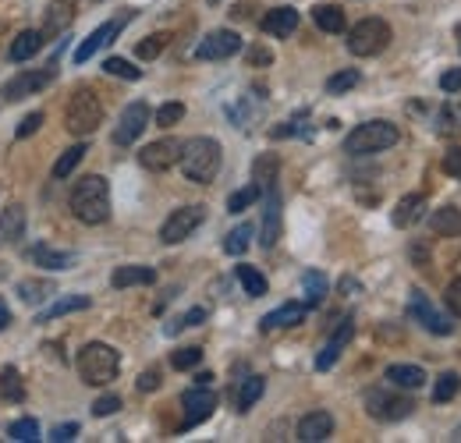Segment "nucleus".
<instances>
[{"label": "nucleus", "mask_w": 461, "mask_h": 443, "mask_svg": "<svg viewBox=\"0 0 461 443\" xmlns=\"http://www.w3.org/2000/svg\"><path fill=\"white\" fill-rule=\"evenodd\" d=\"M167 40H171L167 32H157V36H146V40L139 43V50H135V54L142 57V60H153V57H160V54H164V47H167Z\"/></svg>", "instance_id": "37998d69"}, {"label": "nucleus", "mask_w": 461, "mask_h": 443, "mask_svg": "<svg viewBox=\"0 0 461 443\" xmlns=\"http://www.w3.org/2000/svg\"><path fill=\"white\" fill-rule=\"evenodd\" d=\"M391 43V25L384 18H362L351 32H348V50L355 57H376L387 50Z\"/></svg>", "instance_id": "423d86ee"}, {"label": "nucleus", "mask_w": 461, "mask_h": 443, "mask_svg": "<svg viewBox=\"0 0 461 443\" xmlns=\"http://www.w3.org/2000/svg\"><path fill=\"white\" fill-rule=\"evenodd\" d=\"M181 117H185V104H164V107L157 111V124H160V128H171Z\"/></svg>", "instance_id": "49530a36"}, {"label": "nucleus", "mask_w": 461, "mask_h": 443, "mask_svg": "<svg viewBox=\"0 0 461 443\" xmlns=\"http://www.w3.org/2000/svg\"><path fill=\"white\" fill-rule=\"evenodd\" d=\"M302 291H305V309H316V305L327 298L330 284H327V277H323L320 270H309V274L302 277Z\"/></svg>", "instance_id": "7c9ffc66"}, {"label": "nucleus", "mask_w": 461, "mask_h": 443, "mask_svg": "<svg viewBox=\"0 0 461 443\" xmlns=\"http://www.w3.org/2000/svg\"><path fill=\"white\" fill-rule=\"evenodd\" d=\"M351 337H355V323H351V316H348V320H341V323H338V330L330 333V340L323 344V351L316 355V369H320V373H327V369H330V366L341 358V351L351 344Z\"/></svg>", "instance_id": "dca6fc26"}, {"label": "nucleus", "mask_w": 461, "mask_h": 443, "mask_svg": "<svg viewBox=\"0 0 461 443\" xmlns=\"http://www.w3.org/2000/svg\"><path fill=\"white\" fill-rule=\"evenodd\" d=\"M0 380H4V384H0V387H4V397H14V401H22V387L14 384V380H18L14 373H4Z\"/></svg>", "instance_id": "6e6d98bb"}, {"label": "nucleus", "mask_w": 461, "mask_h": 443, "mask_svg": "<svg viewBox=\"0 0 461 443\" xmlns=\"http://www.w3.org/2000/svg\"><path fill=\"white\" fill-rule=\"evenodd\" d=\"M7 323H11V309L0 302V330H7Z\"/></svg>", "instance_id": "bf43d9fd"}, {"label": "nucleus", "mask_w": 461, "mask_h": 443, "mask_svg": "<svg viewBox=\"0 0 461 443\" xmlns=\"http://www.w3.org/2000/svg\"><path fill=\"white\" fill-rule=\"evenodd\" d=\"M181 146L185 142H177V139H157V142H149L142 153H139V164L146 167V170H171L177 160H181Z\"/></svg>", "instance_id": "ddd939ff"}, {"label": "nucleus", "mask_w": 461, "mask_h": 443, "mask_svg": "<svg viewBox=\"0 0 461 443\" xmlns=\"http://www.w3.org/2000/svg\"><path fill=\"white\" fill-rule=\"evenodd\" d=\"M334 433V415L330 411H309L298 422V440L302 443H320Z\"/></svg>", "instance_id": "f3484780"}, {"label": "nucleus", "mask_w": 461, "mask_h": 443, "mask_svg": "<svg viewBox=\"0 0 461 443\" xmlns=\"http://www.w3.org/2000/svg\"><path fill=\"white\" fill-rule=\"evenodd\" d=\"M249 60H252V64H270L274 57H270V50H263V47H256V50H249Z\"/></svg>", "instance_id": "13d9d810"}, {"label": "nucleus", "mask_w": 461, "mask_h": 443, "mask_svg": "<svg viewBox=\"0 0 461 443\" xmlns=\"http://www.w3.org/2000/svg\"><path fill=\"white\" fill-rule=\"evenodd\" d=\"M312 18H316V25H320L323 32H330V36H338V32H345L348 29L345 11L334 7V4H320V7H312Z\"/></svg>", "instance_id": "c85d7f7f"}, {"label": "nucleus", "mask_w": 461, "mask_h": 443, "mask_svg": "<svg viewBox=\"0 0 461 443\" xmlns=\"http://www.w3.org/2000/svg\"><path fill=\"white\" fill-rule=\"evenodd\" d=\"M128 18H131V14L124 11V14H117V18H111V22H104V25L96 29V32H89V36L82 40V47L75 50V64H86V60H89V57L96 54V50H104L107 43H114V36L121 32V29H124V22H128Z\"/></svg>", "instance_id": "4468645a"}, {"label": "nucleus", "mask_w": 461, "mask_h": 443, "mask_svg": "<svg viewBox=\"0 0 461 443\" xmlns=\"http://www.w3.org/2000/svg\"><path fill=\"white\" fill-rule=\"evenodd\" d=\"M440 89H444L447 96L461 93V68H451V71H444V75H440Z\"/></svg>", "instance_id": "3c124183"}, {"label": "nucleus", "mask_w": 461, "mask_h": 443, "mask_svg": "<svg viewBox=\"0 0 461 443\" xmlns=\"http://www.w3.org/2000/svg\"><path fill=\"white\" fill-rule=\"evenodd\" d=\"M82 157H86V146H82V142H78V146H71V149H64V157L54 164V177H58V181H64V177H68L75 167L82 164Z\"/></svg>", "instance_id": "e433bc0d"}, {"label": "nucleus", "mask_w": 461, "mask_h": 443, "mask_svg": "<svg viewBox=\"0 0 461 443\" xmlns=\"http://www.w3.org/2000/svg\"><path fill=\"white\" fill-rule=\"evenodd\" d=\"M458 36H461V29H458Z\"/></svg>", "instance_id": "680f3d73"}, {"label": "nucleus", "mask_w": 461, "mask_h": 443, "mask_svg": "<svg viewBox=\"0 0 461 443\" xmlns=\"http://www.w3.org/2000/svg\"><path fill=\"white\" fill-rule=\"evenodd\" d=\"M18 291H22V298H25V302H43L50 287H47V284H22Z\"/></svg>", "instance_id": "864d4df0"}, {"label": "nucleus", "mask_w": 461, "mask_h": 443, "mask_svg": "<svg viewBox=\"0 0 461 443\" xmlns=\"http://www.w3.org/2000/svg\"><path fill=\"white\" fill-rule=\"evenodd\" d=\"M458 390H461L458 373H440V376H437V384H433V401H437V404H447Z\"/></svg>", "instance_id": "72a5a7b5"}, {"label": "nucleus", "mask_w": 461, "mask_h": 443, "mask_svg": "<svg viewBox=\"0 0 461 443\" xmlns=\"http://www.w3.org/2000/svg\"><path fill=\"white\" fill-rule=\"evenodd\" d=\"M75 437H78V422H64V426H54V429H50V440H58V443L75 440Z\"/></svg>", "instance_id": "5fc2aeb1"}, {"label": "nucleus", "mask_w": 461, "mask_h": 443, "mask_svg": "<svg viewBox=\"0 0 461 443\" xmlns=\"http://www.w3.org/2000/svg\"><path fill=\"white\" fill-rule=\"evenodd\" d=\"M234 274H238V284L245 287L249 298H263V294H267V277H263L256 267H245V263H241V267H234Z\"/></svg>", "instance_id": "2f4dec72"}, {"label": "nucleus", "mask_w": 461, "mask_h": 443, "mask_svg": "<svg viewBox=\"0 0 461 443\" xmlns=\"http://www.w3.org/2000/svg\"><path fill=\"white\" fill-rule=\"evenodd\" d=\"M7 437H11V440H18V443L40 440V422H36V419H18V422H11Z\"/></svg>", "instance_id": "ea45409f"}, {"label": "nucleus", "mask_w": 461, "mask_h": 443, "mask_svg": "<svg viewBox=\"0 0 461 443\" xmlns=\"http://www.w3.org/2000/svg\"><path fill=\"white\" fill-rule=\"evenodd\" d=\"M358 78H362V75H358L355 68H345V71H338V75L327 78V93H330V96H341V93L358 86Z\"/></svg>", "instance_id": "c9c22d12"}, {"label": "nucleus", "mask_w": 461, "mask_h": 443, "mask_svg": "<svg viewBox=\"0 0 461 443\" xmlns=\"http://www.w3.org/2000/svg\"><path fill=\"white\" fill-rule=\"evenodd\" d=\"M89 305H93V302H89L86 294H68V298H60V302H54L50 309L40 312V323H50V320L68 316V312H82V309H89Z\"/></svg>", "instance_id": "c756f323"}, {"label": "nucleus", "mask_w": 461, "mask_h": 443, "mask_svg": "<svg viewBox=\"0 0 461 443\" xmlns=\"http://www.w3.org/2000/svg\"><path fill=\"white\" fill-rule=\"evenodd\" d=\"M146 124H149V107H146L142 100L128 104L124 113H121V121H117V128H114V142L117 146H131V142L146 131Z\"/></svg>", "instance_id": "f8f14e48"}, {"label": "nucleus", "mask_w": 461, "mask_h": 443, "mask_svg": "<svg viewBox=\"0 0 461 443\" xmlns=\"http://www.w3.org/2000/svg\"><path fill=\"white\" fill-rule=\"evenodd\" d=\"M206 221V206H181L160 227V241L164 245H181L185 238H192V231Z\"/></svg>", "instance_id": "9d476101"}, {"label": "nucleus", "mask_w": 461, "mask_h": 443, "mask_svg": "<svg viewBox=\"0 0 461 443\" xmlns=\"http://www.w3.org/2000/svg\"><path fill=\"white\" fill-rule=\"evenodd\" d=\"M71 213L86 227H96L111 217V185L100 174H86L71 188Z\"/></svg>", "instance_id": "f257e3e1"}, {"label": "nucleus", "mask_w": 461, "mask_h": 443, "mask_svg": "<svg viewBox=\"0 0 461 443\" xmlns=\"http://www.w3.org/2000/svg\"><path fill=\"white\" fill-rule=\"evenodd\" d=\"M117 408H121V397L107 393V397H96V404H93V415H96V419H104V415H114Z\"/></svg>", "instance_id": "8fccbe9b"}, {"label": "nucleus", "mask_w": 461, "mask_h": 443, "mask_svg": "<svg viewBox=\"0 0 461 443\" xmlns=\"http://www.w3.org/2000/svg\"><path fill=\"white\" fill-rule=\"evenodd\" d=\"M117 369H121V358H117L114 348L104 344V340H93V344H86L78 351V376L89 387H107L117 376Z\"/></svg>", "instance_id": "7ed1b4c3"}, {"label": "nucleus", "mask_w": 461, "mask_h": 443, "mask_svg": "<svg viewBox=\"0 0 461 443\" xmlns=\"http://www.w3.org/2000/svg\"><path fill=\"white\" fill-rule=\"evenodd\" d=\"M263 195H267V210H263V238H259V245L274 249L277 234H281V199H277V188H267Z\"/></svg>", "instance_id": "a211bd4d"}, {"label": "nucleus", "mask_w": 461, "mask_h": 443, "mask_svg": "<svg viewBox=\"0 0 461 443\" xmlns=\"http://www.w3.org/2000/svg\"><path fill=\"white\" fill-rule=\"evenodd\" d=\"M302 320H305V305H302V302H288V305L267 312V316L259 320V327H263V333H270V330H285V327H298Z\"/></svg>", "instance_id": "6ab92c4d"}, {"label": "nucleus", "mask_w": 461, "mask_h": 443, "mask_svg": "<svg viewBox=\"0 0 461 443\" xmlns=\"http://www.w3.org/2000/svg\"><path fill=\"white\" fill-rule=\"evenodd\" d=\"M157 387H160V373H157V369H146V373L139 376V390L149 393V390H157Z\"/></svg>", "instance_id": "4d7b16f0"}, {"label": "nucleus", "mask_w": 461, "mask_h": 443, "mask_svg": "<svg viewBox=\"0 0 461 443\" xmlns=\"http://www.w3.org/2000/svg\"><path fill=\"white\" fill-rule=\"evenodd\" d=\"M40 128H43V113H40V111L25 113V117H22V124L14 128V139H29V135H36Z\"/></svg>", "instance_id": "a18cd8bd"}, {"label": "nucleus", "mask_w": 461, "mask_h": 443, "mask_svg": "<svg viewBox=\"0 0 461 443\" xmlns=\"http://www.w3.org/2000/svg\"><path fill=\"white\" fill-rule=\"evenodd\" d=\"M415 401L408 393H394L391 387H369L366 390V411L376 422H402L411 415Z\"/></svg>", "instance_id": "0eeeda50"}, {"label": "nucleus", "mask_w": 461, "mask_h": 443, "mask_svg": "<svg viewBox=\"0 0 461 443\" xmlns=\"http://www.w3.org/2000/svg\"><path fill=\"white\" fill-rule=\"evenodd\" d=\"M241 50V36L238 32H230V29H217V32H210L199 47H195V57L199 60H228Z\"/></svg>", "instance_id": "2eb2a0df"}, {"label": "nucleus", "mask_w": 461, "mask_h": 443, "mask_svg": "<svg viewBox=\"0 0 461 443\" xmlns=\"http://www.w3.org/2000/svg\"><path fill=\"white\" fill-rule=\"evenodd\" d=\"M387 384L402 390H419L426 384V369L422 366H387Z\"/></svg>", "instance_id": "393cba45"}, {"label": "nucleus", "mask_w": 461, "mask_h": 443, "mask_svg": "<svg viewBox=\"0 0 461 443\" xmlns=\"http://www.w3.org/2000/svg\"><path fill=\"white\" fill-rule=\"evenodd\" d=\"M263 199V192H259V185L252 181V185H245V188H238L234 195L228 199V213H245L252 203H259Z\"/></svg>", "instance_id": "473e14b6"}, {"label": "nucleus", "mask_w": 461, "mask_h": 443, "mask_svg": "<svg viewBox=\"0 0 461 443\" xmlns=\"http://www.w3.org/2000/svg\"><path fill=\"white\" fill-rule=\"evenodd\" d=\"M111 284L117 291L121 287H146V284H157V270L153 267H117Z\"/></svg>", "instance_id": "5701e85b"}, {"label": "nucleus", "mask_w": 461, "mask_h": 443, "mask_svg": "<svg viewBox=\"0 0 461 443\" xmlns=\"http://www.w3.org/2000/svg\"><path fill=\"white\" fill-rule=\"evenodd\" d=\"M22 234H25V210H22V206H7V210L0 213V245L18 241Z\"/></svg>", "instance_id": "bb28decb"}, {"label": "nucleus", "mask_w": 461, "mask_h": 443, "mask_svg": "<svg viewBox=\"0 0 461 443\" xmlns=\"http://www.w3.org/2000/svg\"><path fill=\"white\" fill-rule=\"evenodd\" d=\"M263 390H267V380H263V376H249V380H241V384L234 387V408H238V411H249V408L263 397Z\"/></svg>", "instance_id": "cd10ccee"}, {"label": "nucleus", "mask_w": 461, "mask_h": 443, "mask_svg": "<svg viewBox=\"0 0 461 443\" xmlns=\"http://www.w3.org/2000/svg\"><path fill=\"white\" fill-rule=\"evenodd\" d=\"M54 78H58V68H43V71H18L11 82H4L0 96H4L7 104H18V100H25V96H36L40 89L54 86Z\"/></svg>", "instance_id": "6e6552de"}, {"label": "nucleus", "mask_w": 461, "mask_h": 443, "mask_svg": "<svg viewBox=\"0 0 461 443\" xmlns=\"http://www.w3.org/2000/svg\"><path fill=\"white\" fill-rule=\"evenodd\" d=\"M451 440H458V443H461V426L455 429V437H451Z\"/></svg>", "instance_id": "052dcab7"}, {"label": "nucleus", "mask_w": 461, "mask_h": 443, "mask_svg": "<svg viewBox=\"0 0 461 443\" xmlns=\"http://www.w3.org/2000/svg\"><path fill=\"white\" fill-rule=\"evenodd\" d=\"M203 362V348H177L171 355V366L177 373H185V369H195Z\"/></svg>", "instance_id": "79ce46f5"}, {"label": "nucleus", "mask_w": 461, "mask_h": 443, "mask_svg": "<svg viewBox=\"0 0 461 443\" xmlns=\"http://www.w3.org/2000/svg\"><path fill=\"white\" fill-rule=\"evenodd\" d=\"M294 29H298V11H294V7H274V11H267V18H263V32H267V36L288 40Z\"/></svg>", "instance_id": "aec40b11"}, {"label": "nucleus", "mask_w": 461, "mask_h": 443, "mask_svg": "<svg viewBox=\"0 0 461 443\" xmlns=\"http://www.w3.org/2000/svg\"><path fill=\"white\" fill-rule=\"evenodd\" d=\"M398 139H402L398 124H391V121H366V124H358L345 139V153H351V157L384 153V149H391Z\"/></svg>", "instance_id": "39448f33"}, {"label": "nucleus", "mask_w": 461, "mask_h": 443, "mask_svg": "<svg viewBox=\"0 0 461 443\" xmlns=\"http://www.w3.org/2000/svg\"><path fill=\"white\" fill-rule=\"evenodd\" d=\"M43 43H47V36H43L40 29H25V32H18V36H14V43H11L7 57H11L14 64H22V60H29V57L40 54V50H43Z\"/></svg>", "instance_id": "412c9836"}, {"label": "nucleus", "mask_w": 461, "mask_h": 443, "mask_svg": "<svg viewBox=\"0 0 461 443\" xmlns=\"http://www.w3.org/2000/svg\"><path fill=\"white\" fill-rule=\"evenodd\" d=\"M429 227H433V234H437V238H458L461 234V210L458 206H444V210H437V213L429 217Z\"/></svg>", "instance_id": "a878e982"}, {"label": "nucleus", "mask_w": 461, "mask_h": 443, "mask_svg": "<svg viewBox=\"0 0 461 443\" xmlns=\"http://www.w3.org/2000/svg\"><path fill=\"white\" fill-rule=\"evenodd\" d=\"M274 181H277V157H259L256 160V185H259V192L274 188Z\"/></svg>", "instance_id": "58836bf2"}, {"label": "nucleus", "mask_w": 461, "mask_h": 443, "mask_svg": "<svg viewBox=\"0 0 461 443\" xmlns=\"http://www.w3.org/2000/svg\"><path fill=\"white\" fill-rule=\"evenodd\" d=\"M444 170H447L451 177H458V181H461V146H451V149L444 153Z\"/></svg>", "instance_id": "603ef678"}, {"label": "nucleus", "mask_w": 461, "mask_h": 443, "mask_svg": "<svg viewBox=\"0 0 461 443\" xmlns=\"http://www.w3.org/2000/svg\"><path fill=\"white\" fill-rule=\"evenodd\" d=\"M71 25V4H54L50 7V14H47V29H43V36H50V32H60V29H68Z\"/></svg>", "instance_id": "a19ab883"}, {"label": "nucleus", "mask_w": 461, "mask_h": 443, "mask_svg": "<svg viewBox=\"0 0 461 443\" xmlns=\"http://www.w3.org/2000/svg\"><path fill=\"white\" fill-rule=\"evenodd\" d=\"M221 160H224L221 142L199 135V139H188V142L181 146V160H177V164H181V174H185L188 181L210 185V181L217 177V170H221Z\"/></svg>", "instance_id": "f03ea898"}, {"label": "nucleus", "mask_w": 461, "mask_h": 443, "mask_svg": "<svg viewBox=\"0 0 461 443\" xmlns=\"http://www.w3.org/2000/svg\"><path fill=\"white\" fill-rule=\"evenodd\" d=\"M422 210H426V195H419V192H411V195H404L402 203L394 206V213H391V223L394 227H411V223H419L422 217Z\"/></svg>", "instance_id": "4be33fe9"}, {"label": "nucleus", "mask_w": 461, "mask_h": 443, "mask_svg": "<svg viewBox=\"0 0 461 443\" xmlns=\"http://www.w3.org/2000/svg\"><path fill=\"white\" fill-rule=\"evenodd\" d=\"M29 259L36 267H43V270H68L75 263V252H60V249H50V245H36L29 252Z\"/></svg>", "instance_id": "b1692460"}, {"label": "nucleus", "mask_w": 461, "mask_h": 443, "mask_svg": "<svg viewBox=\"0 0 461 443\" xmlns=\"http://www.w3.org/2000/svg\"><path fill=\"white\" fill-rule=\"evenodd\" d=\"M444 302H447L451 316H458V320H461V277H455L451 284H447V291H444Z\"/></svg>", "instance_id": "09e8293b"}, {"label": "nucleus", "mask_w": 461, "mask_h": 443, "mask_svg": "<svg viewBox=\"0 0 461 443\" xmlns=\"http://www.w3.org/2000/svg\"><path fill=\"white\" fill-rule=\"evenodd\" d=\"M408 320H415L419 327H426V330L437 333V337H447V333L455 330V323H451L422 291H411V294H408Z\"/></svg>", "instance_id": "1a4fd4ad"}, {"label": "nucleus", "mask_w": 461, "mask_h": 443, "mask_svg": "<svg viewBox=\"0 0 461 443\" xmlns=\"http://www.w3.org/2000/svg\"><path fill=\"white\" fill-rule=\"evenodd\" d=\"M100 121H104V104H100V96L93 93V89H75V96L68 100V107H64V128L71 131V135H78V139H86V135H93L96 128H100Z\"/></svg>", "instance_id": "20e7f679"}, {"label": "nucleus", "mask_w": 461, "mask_h": 443, "mask_svg": "<svg viewBox=\"0 0 461 443\" xmlns=\"http://www.w3.org/2000/svg\"><path fill=\"white\" fill-rule=\"evenodd\" d=\"M206 320V309H188L181 320H174L171 327H167V333H177V330H185V327H199Z\"/></svg>", "instance_id": "de8ad7c7"}, {"label": "nucleus", "mask_w": 461, "mask_h": 443, "mask_svg": "<svg viewBox=\"0 0 461 443\" xmlns=\"http://www.w3.org/2000/svg\"><path fill=\"white\" fill-rule=\"evenodd\" d=\"M440 131L444 135H461V104H447L440 111Z\"/></svg>", "instance_id": "c03bdc74"}, {"label": "nucleus", "mask_w": 461, "mask_h": 443, "mask_svg": "<svg viewBox=\"0 0 461 443\" xmlns=\"http://www.w3.org/2000/svg\"><path fill=\"white\" fill-rule=\"evenodd\" d=\"M249 241H252V223H238L228 238H224V252L228 256H241L249 249Z\"/></svg>", "instance_id": "f704fd0d"}, {"label": "nucleus", "mask_w": 461, "mask_h": 443, "mask_svg": "<svg viewBox=\"0 0 461 443\" xmlns=\"http://www.w3.org/2000/svg\"><path fill=\"white\" fill-rule=\"evenodd\" d=\"M181 408H185L181 429H192V426H199V422H206V419L213 415V408H217V393L206 387V384H199V387L185 390Z\"/></svg>", "instance_id": "9b49d317"}, {"label": "nucleus", "mask_w": 461, "mask_h": 443, "mask_svg": "<svg viewBox=\"0 0 461 443\" xmlns=\"http://www.w3.org/2000/svg\"><path fill=\"white\" fill-rule=\"evenodd\" d=\"M104 71L114 75V78H128V82H139V78H142V71H139L135 64H128L124 57H107V60H104Z\"/></svg>", "instance_id": "4c0bfd02"}]
</instances>
